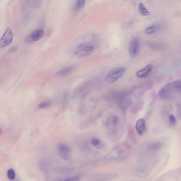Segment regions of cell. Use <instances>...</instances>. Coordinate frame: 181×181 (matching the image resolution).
<instances>
[{
	"mask_svg": "<svg viewBox=\"0 0 181 181\" xmlns=\"http://www.w3.org/2000/svg\"><path fill=\"white\" fill-rule=\"evenodd\" d=\"M80 181V178H79V176H74L72 178H67L63 181Z\"/></svg>",
	"mask_w": 181,
	"mask_h": 181,
	"instance_id": "20",
	"label": "cell"
},
{
	"mask_svg": "<svg viewBox=\"0 0 181 181\" xmlns=\"http://www.w3.org/2000/svg\"><path fill=\"white\" fill-rule=\"evenodd\" d=\"M162 146V144L159 142H157V143H155V144H152L151 145V149L153 151H158Z\"/></svg>",
	"mask_w": 181,
	"mask_h": 181,
	"instance_id": "18",
	"label": "cell"
},
{
	"mask_svg": "<svg viewBox=\"0 0 181 181\" xmlns=\"http://www.w3.org/2000/svg\"><path fill=\"white\" fill-rule=\"evenodd\" d=\"M91 143H92V145H93L94 146L97 147V148H101L102 146H103V144L101 145V141L97 138H94L92 139V140H91Z\"/></svg>",
	"mask_w": 181,
	"mask_h": 181,
	"instance_id": "17",
	"label": "cell"
},
{
	"mask_svg": "<svg viewBox=\"0 0 181 181\" xmlns=\"http://www.w3.org/2000/svg\"><path fill=\"white\" fill-rule=\"evenodd\" d=\"M132 99L130 97H124L120 101V106L122 108L125 109L128 108L131 104Z\"/></svg>",
	"mask_w": 181,
	"mask_h": 181,
	"instance_id": "10",
	"label": "cell"
},
{
	"mask_svg": "<svg viewBox=\"0 0 181 181\" xmlns=\"http://www.w3.org/2000/svg\"><path fill=\"white\" fill-rule=\"evenodd\" d=\"M181 81H175L172 83L164 85L159 91V96L162 99H168L175 92H180Z\"/></svg>",
	"mask_w": 181,
	"mask_h": 181,
	"instance_id": "1",
	"label": "cell"
},
{
	"mask_svg": "<svg viewBox=\"0 0 181 181\" xmlns=\"http://www.w3.org/2000/svg\"><path fill=\"white\" fill-rule=\"evenodd\" d=\"M127 68L124 67H118L109 71L106 74L105 80L107 84H113L123 76Z\"/></svg>",
	"mask_w": 181,
	"mask_h": 181,
	"instance_id": "3",
	"label": "cell"
},
{
	"mask_svg": "<svg viewBox=\"0 0 181 181\" xmlns=\"http://www.w3.org/2000/svg\"><path fill=\"white\" fill-rule=\"evenodd\" d=\"M51 105V103L50 102H43L41 104H39L38 105V108H47Z\"/></svg>",
	"mask_w": 181,
	"mask_h": 181,
	"instance_id": "19",
	"label": "cell"
},
{
	"mask_svg": "<svg viewBox=\"0 0 181 181\" xmlns=\"http://www.w3.org/2000/svg\"><path fill=\"white\" fill-rule=\"evenodd\" d=\"M58 154L62 159L68 161L71 157V149L65 144H60L58 146Z\"/></svg>",
	"mask_w": 181,
	"mask_h": 181,
	"instance_id": "4",
	"label": "cell"
},
{
	"mask_svg": "<svg viewBox=\"0 0 181 181\" xmlns=\"http://www.w3.org/2000/svg\"><path fill=\"white\" fill-rule=\"evenodd\" d=\"M159 29V26L158 25H152L149 26L148 27L146 28L144 30V33L146 35H152L156 33L157 31Z\"/></svg>",
	"mask_w": 181,
	"mask_h": 181,
	"instance_id": "12",
	"label": "cell"
},
{
	"mask_svg": "<svg viewBox=\"0 0 181 181\" xmlns=\"http://www.w3.org/2000/svg\"><path fill=\"white\" fill-rule=\"evenodd\" d=\"M45 32L43 29H39L33 31L28 35L25 39V41L27 43H32L38 41L44 36Z\"/></svg>",
	"mask_w": 181,
	"mask_h": 181,
	"instance_id": "6",
	"label": "cell"
},
{
	"mask_svg": "<svg viewBox=\"0 0 181 181\" xmlns=\"http://www.w3.org/2000/svg\"><path fill=\"white\" fill-rule=\"evenodd\" d=\"M145 121L144 118H140L135 124V129L139 135H142L145 131Z\"/></svg>",
	"mask_w": 181,
	"mask_h": 181,
	"instance_id": "9",
	"label": "cell"
},
{
	"mask_svg": "<svg viewBox=\"0 0 181 181\" xmlns=\"http://www.w3.org/2000/svg\"><path fill=\"white\" fill-rule=\"evenodd\" d=\"M118 121V118L116 116H112L108 118V123L112 125H116Z\"/></svg>",
	"mask_w": 181,
	"mask_h": 181,
	"instance_id": "16",
	"label": "cell"
},
{
	"mask_svg": "<svg viewBox=\"0 0 181 181\" xmlns=\"http://www.w3.org/2000/svg\"><path fill=\"white\" fill-rule=\"evenodd\" d=\"M74 67H67V68L62 69L60 71H58V72H57L56 75H58V76H65L72 72V71L74 70Z\"/></svg>",
	"mask_w": 181,
	"mask_h": 181,
	"instance_id": "11",
	"label": "cell"
},
{
	"mask_svg": "<svg viewBox=\"0 0 181 181\" xmlns=\"http://www.w3.org/2000/svg\"><path fill=\"white\" fill-rule=\"evenodd\" d=\"M138 11L139 13L142 16H148L150 14L149 11L147 10L144 4L141 3L139 4V5Z\"/></svg>",
	"mask_w": 181,
	"mask_h": 181,
	"instance_id": "13",
	"label": "cell"
},
{
	"mask_svg": "<svg viewBox=\"0 0 181 181\" xmlns=\"http://www.w3.org/2000/svg\"><path fill=\"white\" fill-rule=\"evenodd\" d=\"M96 48V44L92 41L81 43L77 47L75 54L79 57L87 56Z\"/></svg>",
	"mask_w": 181,
	"mask_h": 181,
	"instance_id": "2",
	"label": "cell"
},
{
	"mask_svg": "<svg viewBox=\"0 0 181 181\" xmlns=\"http://www.w3.org/2000/svg\"><path fill=\"white\" fill-rule=\"evenodd\" d=\"M85 1L84 0H79L77 1L75 3V10H80L82 9V8L85 6Z\"/></svg>",
	"mask_w": 181,
	"mask_h": 181,
	"instance_id": "14",
	"label": "cell"
},
{
	"mask_svg": "<svg viewBox=\"0 0 181 181\" xmlns=\"http://www.w3.org/2000/svg\"><path fill=\"white\" fill-rule=\"evenodd\" d=\"M139 41L137 38H134L132 39L129 46V52L130 56L132 57H135L137 56L138 53Z\"/></svg>",
	"mask_w": 181,
	"mask_h": 181,
	"instance_id": "7",
	"label": "cell"
},
{
	"mask_svg": "<svg viewBox=\"0 0 181 181\" xmlns=\"http://www.w3.org/2000/svg\"><path fill=\"white\" fill-rule=\"evenodd\" d=\"M7 176L10 180H14L15 178V173L12 168L9 169L7 172Z\"/></svg>",
	"mask_w": 181,
	"mask_h": 181,
	"instance_id": "15",
	"label": "cell"
},
{
	"mask_svg": "<svg viewBox=\"0 0 181 181\" xmlns=\"http://www.w3.org/2000/svg\"><path fill=\"white\" fill-rule=\"evenodd\" d=\"M169 121L171 124H174L175 123H176V118H175L174 116L173 115H171L169 116Z\"/></svg>",
	"mask_w": 181,
	"mask_h": 181,
	"instance_id": "21",
	"label": "cell"
},
{
	"mask_svg": "<svg viewBox=\"0 0 181 181\" xmlns=\"http://www.w3.org/2000/svg\"><path fill=\"white\" fill-rule=\"evenodd\" d=\"M13 34L10 28H8L0 39V48H4L9 46L12 43Z\"/></svg>",
	"mask_w": 181,
	"mask_h": 181,
	"instance_id": "5",
	"label": "cell"
},
{
	"mask_svg": "<svg viewBox=\"0 0 181 181\" xmlns=\"http://www.w3.org/2000/svg\"><path fill=\"white\" fill-rule=\"evenodd\" d=\"M152 68H153V65L151 64H148L142 69L139 70L136 74V75L139 78H145L151 74V72L152 71Z\"/></svg>",
	"mask_w": 181,
	"mask_h": 181,
	"instance_id": "8",
	"label": "cell"
},
{
	"mask_svg": "<svg viewBox=\"0 0 181 181\" xmlns=\"http://www.w3.org/2000/svg\"><path fill=\"white\" fill-rule=\"evenodd\" d=\"M2 130H1V129H0V134H2Z\"/></svg>",
	"mask_w": 181,
	"mask_h": 181,
	"instance_id": "22",
	"label": "cell"
}]
</instances>
